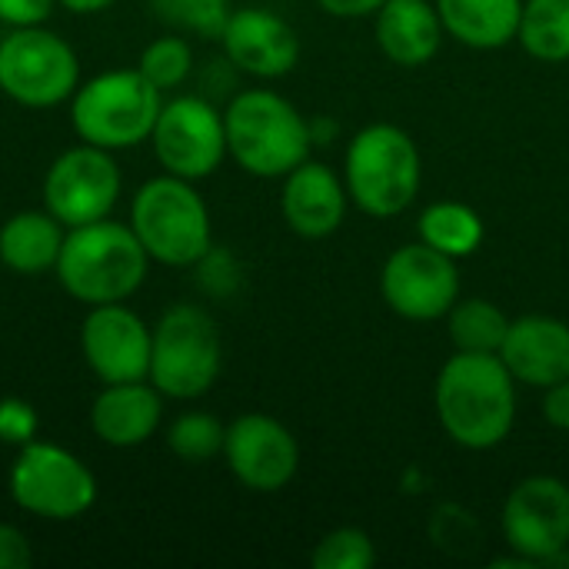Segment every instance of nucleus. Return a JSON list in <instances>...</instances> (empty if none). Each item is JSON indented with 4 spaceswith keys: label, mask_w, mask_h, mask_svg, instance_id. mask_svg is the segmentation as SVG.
<instances>
[{
    "label": "nucleus",
    "mask_w": 569,
    "mask_h": 569,
    "mask_svg": "<svg viewBox=\"0 0 569 569\" xmlns=\"http://www.w3.org/2000/svg\"><path fill=\"white\" fill-rule=\"evenodd\" d=\"M437 417L463 450L500 447L517 423V380L500 353L457 350L437 377Z\"/></svg>",
    "instance_id": "nucleus-1"
},
{
    "label": "nucleus",
    "mask_w": 569,
    "mask_h": 569,
    "mask_svg": "<svg viewBox=\"0 0 569 569\" xmlns=\"http://www.w3.org/2000/svg\"><path fill=\"white\" fill-rule=\"evenodd\" d=\"M150 257L130 223H117L110 217L70 227L57 257L60 287L87 307L123 303L147 280Z\"/></svg>",
    "instance_id": "nucleus-2"
},
{
    "label": "nucleus",
    "mask_w": 569,
    "mask_h": 569,
    "mask_svg": "<svg viewBox=\"0 0 569 569\" xmlns=\"http://www.w3.org/2000/svg\"><path fill=\"white\" fill-rule=\"evenodd\" d=\"M227 153L250 177L277 180L297 170L313 147L310 120L273 90H243L223 113Z\"/></svg>",
    "instance_id": "nucleus-3"
},
{
    "label": "nucleus",
    "mask_w": 569,
    "mask_h": 569,
    "mask_svg": "<svg viewBox=\"0 0 569 569\" xmlns=\"http://www.w3.org/2000/svg\"><path fill=\"white\" fill-rule=\"evenodd\" d=\"M423 160L407 130L393 123H370L350 140L343 183L367 217H400L417 200Z\"/></svg>",
    "instance_id": "nucleus-4"
},
{
    "label": "nucleus",
    "mask_w": 569,
    "mask_h": 569,
    "mask_svg": "<svg viewBox=\"0 0 569 569\" xmlns=\"http://www.w3.org/2000/svg\"><path fill=\"white\" fill-rule=\"evenodd\" d=\"M130 230L147 257L163 267H197L213 247L210 210L193 180L160 173L150 177L130 203Z\"/></svg>",
    "instance_id": "nucleus-5"
},
{
    "label": "nucleus",
    "mask_w": 569,
    "mask_h": 569,
    "mask_svg": "<svg viewBox=\"0 0 569 569\" xmlns=\"http://www.w3.org/2000/svg\"><path fill=\"white\" fill-rule=\"evenodd\" d=\"M160 107V90L140 70H107L77 87L70 123L83 143L113 153L150 140Z\"/></svg>",
    "instance_id": "nucleus-6"
},
{
    "label": "nucleus",
    "mask_w": 569,
    "mask_h": 569,
    "mask_svg": "<svg viewBox=\"0 0 569 569\" xmlns=\"http://www.w3.org/2000/svg\"><path fill=\"white\" fill-rule=\"evenodd\" d=\"M223 367L217 320L197 303H173L153 327L147 380L170 400H200Z\"/></svg>",
    "instance_id": "nucleus-7"
},
{
    "label": "nucleus",
    "mask_w": 569,
    "mask_h": 569,
    "mask_svg": "<svg viewBox=\"0 0 569 569\" xmlns=\"http://www.w3.org/2000/svg\"><path fill=\"white\" fill-rule=\"evenodd\" d=\"M7 487L23 513L53 523L80 520L97 503V477L90 467L67 447L43 440L17 450Z\"/></svg>",
    "instance_id": "nucleus-8"
},
{
    "label": "nucleus",
    "mask_w": 569,
    "mask_h": 569,
    "mask_svg": "<svg viewBox=\"0 0 569 569\" xmlns=\"http://www.w3.org/2000/svg\"><path fill=\"white\" fill-rule=\"evenodd\" d=\"M80 87L77 50L43 27H13L0 40V90L30 110L70 100Z\"/></svg>",
    "instance_id": "nucleus-9"
},
{
    "label": "nucleus",
    "mask_w": 569,
    "mask_h": 569,
    "mask_svg": "<svg viewBox=\"0 0 569 569\" xmlns=\"http://www.w3.org/2000/svg\"><path fill=\"white\" fill-rule=\"evenodd\" d=\"M150 143L163 173L197 183L210 177L227 157L223 113L203 97H173L160 107Z\"/></svg>",
    "instance_id": "nucleus-10"
},
{
    "label": "nucleus",
    "mask_w": 569,
    "mask_h": 569,
    "mask_svg": "<svg viewBox=\"0 0 569 569\" xmlns=\"http://www.w3.org/2000/svg\"><path fill=\"white\" fill-rule=\"evenodd\" d=\"M380 293L387 307L413 323L440 320L460 300V270L457 260L433 250L430 243L397 247L380 273Z\"/></svg>",
    "instance_id": "nucleus-11"
},
{
    "label": "nucleus",
    "mask_w": 569,
    "mask_h": 569,
    "mask_svg": "<svg viewBox=\"0 0 569 569\" xmlns=\"http://www.w3.org/2000/svg\"><path fill=\"white\" fill-rule=\"evenodd\" d=\"M120 197V167L110 150L80 143L63 150L43 177V207L70 230L110 217Z\"/></svg>",
    "instance_id": "nucleus-12"
},
{
    "label": "nucleus",
    "mask_w": 569,
    "mask_h": 569,
    "mask_svg": "<svg viewBox=\"0 0 569 569\" xmlns=\"http://www.w3.org/2000/svg\"><path fill=\"white\" fill-rule=\"evenodd\" d=\"M500 523L510 550L533 567L563 560L569 547V487L557 477L520 480L503 503Z\"/></svg>",
    "instance_id": "nucleus-13"
},
{
    "label": "nucleus",
    "mask_w": 569,
    "mask_h": 569,
    "mask_svg": "<svg viewBox=\"0 0 569 569\" xmlns=\"http://www.w3.org/2000/svg\"><path fill=\"white\" fill-rule=\"evenodd\" d=\"M223 460L247 490L277 493L297 477L300 447L280 420L267 413H243L227 427Z\"/></svg>",
    "instance_id": "nucleus-14"
},
{
    "label": "nucleus",
    "mask_w": 569,
    "mask_h": 569,
    "mask_svg": "<svg viewBox=\"0 0 569 569\" xmlns=\"http://www.w3.org/2000/svg\"><path fill=\"white\" fill-rule=\"evenodd\" d=\"M150 347L153 327H147L143 317L123 303H100L90 307V313L83 317L80 350L100 383L147 380Z\"/></svg>",
    "instance_id": "nucleus-15"
},
{
    "label": "nucleus",
    "mask_w": 569,
    "mask_h": 569,
    "mask_svg": "<svg viewBox=\"0 0 569 569\" xmlns=\"http://www.w3.org/2000/svg\"><path fill=\"white\" fill-rule=\"evenodd\" d=\"M220 43H223L227 60L237 70L260 77V80L287 77L300 60L297 30L283 17L260 10V7L233 10L220 33Z\"/></svg>",
    "instance_id": "nucleus-16"
},
{
    "label": "nucleus",
    "mask_w": 569,
    "mask_h": 569,
    "mask_svg": "<svg viewBox=\"0 0 569 569\" xmlns=\"http://www.w3.org/2000/svg\"><path fill=\"white\" fill-rule=\"evenodd\" d=\"M500 360L507 363L517 383L537 390L569 380V323L543 313L510 320Z\"/></svg>",
    "instance_id": "nucleus-17"
},
{
    "label": "nucleus",
    "mask_w": 569,
    "mask_h": 569,
    "mask_svg": "<svg viewBox=\"0 0 569 569\" xmlns=\"http://www.w3.org/2000/svg\"><path fill=\"white\" fill-rule=\"evenodd\" d=\"M347 200H350L347 183L327 163L303 160L297 170L283 177L280 210L297 237L323 240L337 233V227L347 217Z\"/></svg>",
    "instance_id": "nucleus-18"
},
{
    "label": "nucleus",
    "mask_w": 569,
    "mask_h": 569,
    "mask_svg": "<svg viewBox=\"0 0 569 569\" xmlns=\"http://www.w3.org/2000/svg\"><path fill=\"white\" fill-rule=\"evenodd\" d=\"M163 417V393L150 380L107 383L90 403V430L100 443L130 450L143 447Z\"/></svg>",
    "instance_id": "nucleus-19"
},
{
    "label": "nucleus",
    "mask_w": 569,
    "mask_h": 569,
    "mask_svg": "<svg viewBox=\"0 0 569 569\" xmlns=\"http://www.w3.org/2000/svg\"><path fill=\"white\" fill-rule=\"evenodd\" d=\"M377 17V43L397 67H423L443 43V20L430 0H383Z\"/></svg>",
    "instance_id": "nucleus-20"
},
{
    "label": "nucleus",
    "mask_w": 569,
    "mask_h": 569,
    "mask_svg": "<svg viewBox=\"0 0 569 569\" xmlns=\"http://www.w3.org/2000/svg\"><path fill=\"white\" fill-rule=\"evenodd\" d=\"M443 30L473 50H500L517 40L523 0H437Z\"/></svg>",
    "instance_id": "nucleus-21"
},
{
    "label": "nucleus",
    "mask_w": 569,
    "mask_h": 569,
    "mask_svg": "<svg viewBox=\"0 0 569 569\" xmlns=\"http://www.w3.org/2000/svg\"><path fill=\"white\" fill-rule=\"evenodd\" d=\"M63 237L50 210H20L0 227V263L20 277H40L57 267Z\"/></svg>",
    "instance_id": "nucleus-22"
},
{
    "label": "nucleus",
    "mask_w": 569,
    "mask_h": 569,
    "mask_svg": "<svg viewBox=\"0 0 569 569\" xmlns=\"http://www.w3.org/2000/svg\"><path fill=\"white\" fill-rule=\"evenodd\" d=\"M420 240L460 260V257H470L483 243V220L467 203L437 200L420 213Z\"/></svg>",
    "instance_id": "nucleus-23"
},
{
    "label": "nucleus",
    "mask_w": 569,
    "mask_h": 569,
    "mask_svg": "<svg viewBox=\"0 0 569 569\" xmlns=\"http://www.w3.org/2000/svg\"><path fill=\"white\" fill-rule=\"evenodd\" d=\"M517 40L543 63L569 60V0H527Z\"/></svg>",
    "instance_id": "nucleus-24"
},
{
    "label": "nucleus",
    "mask_w": 569,
    "mask_h": 569,
    "mask_svg": "<svg viewBox=\"0 0 569 569\" xmlns=\"http://www.w3.org/2000/svg\"><path fill=\"white\" fill-rule=\"evenodd\" d=\"M450 317V340L457 350L467 353H500L507 330H510V317L483 300V297H470V300H457Z\"/></svg>",
    "instance_id": "nucleus-25"
},
{
    "label": "nucleus",
    "mask_w": 569,
    "mask_h": 569,
    "mask_svg": "<svg viewBox=\"0 0 569 569\" xmlns=\"http://www.w3.org/2000/svg\"><path fill=\"white\" fill-rule=\"evenodd\" d=\"M227 427L210 413H183L167 430V447L183 463H207L223 453Z\"/></svg>",
    "instance_id": "nucleus-26"
},
{
    "label": "nucleus",
    "mask_w": 569,
    "mask_h": 569,
    "mask_svg": "<svg viewBox=\"0 0 569 569\" xmlns=\"http://www.w3.org/2000/svg\"><path fill=\"white\" fill-rule=\"evenodd\" d=\"M153 17L177 27V30H187V33H197V37H207V40H220L227 20H230V0H147Z\"/></svg>",
    "instance_id": "nucleus-27"
},
{
    "label": "nucleus",
    "mask_w": 569,
    "mask_h": 569,
    "mask_svg": "<svg viewBox=\"0 0 569 569\" xmlns=\"http://www.w3.org/2000/svg\"><path fill=\"white\" fill-rule=\"evenodd\" d=\"M137 70L163 93L180 87L193 70V50L183 37H157L143 47Z\"/></svg>",
    "instance_id": "nucleus-28"
},
{
    "label": "nucleus",
    "mask_w": 569,
    "mask_h": 569,
    "mask_svg": "<svg viewBox=\"0 0 569 569\" xmlns=\"http://www.w3.org/2000/svg\"><path fill=\"white\" fill-rule=\"evenodd\" d=\"M310 563L313 569H370L377 563V547L363 530L340 527L313 547Z\"/></svg>",
    "instance_id": "nucleus-29"
},
{
    "label": "nucleus",
    "mask_w": 569,
    "mask_h": 569,
    "mask_svg": "<svg viewBox=\"0 0 569 569\" xmlns=\"http://www.w3.org/2000/svg\"><path fill=\"white\" fill-rule=\"evenodd\" d=\"M37 430H40V417L27 400H20V397L0 400V440L3 443L20 450L30 440H37Z\"/></svg>",
    "instance_id": "nucleus-30"
},
{
    "label": "nucleus",
    "mask_w": 569,
    "mask_h": 569,
    "mask_svg": "<svg viewBox=\"0 0 569 569\" xmlns=\"http://www.w3.org/2000/svg\"><path fill=\"white\" fill-rule=\"evenodd\" d=\"M57 0H0V23L7 27H43Z\"/></svg>",
    "instance_id": "nucleus-31"
},
{
    "label": "nucleus",
    "mask_w": 569,
    "mask_h": 569,
    "mask_svg": "<svg viewBox=\"0 0 569 569\" xmlns=\"http://www.w3.org/2000/svg\"><path fill=\"white\" fill-rule=\"evenodd\" d=\"M33 563L30 553V540L23 537V530L0 523V569H27Z\"/></svg>",
    "instance_id": "nucleus-32"
},
{
    "label": "nucleus",
    "mask_w": 569,
    "mask_h": 569,
    "mask_svg": "<svg viewBox=\"0 0 569 569\" xmlns=\"http://www.w3.org/2000/svg\"><path fill=\"white\" fill-rule=\"evenodd\" d=\"M543 417H547L550 427L569 433V380H560V383L547 387V393H543Z\"/></svg>",
    "instance_id": "nucleus-33"
},
{
    "label": "nucleus",
    "mask_w": 569,
    "mask_h": 569,
    "mask_svg": "<svg viewBox=\"0 0 569 569\" xmlns=\"http://www.w3.org/2000/svg\"><path fill=\"white\" fill-rule=\"evenodd\" d=\"M380 3L383 0H317V7L330 17H370L380 10Z\"/></svg>",
    "instance_id": "nucleus-34"
},
{
    "label": "nucleus",
    "mask_w": 569,
    "mask_h": 569,
    "mask_svg": "<svg viewBox=\"0 0 569 569\" xmlns=\"http://www.w3.org/2000/svg\"><path fill=\"white\" fill-rule=\"evenodd\" d=\"M63 10H70V13H80V17H90V13H100V10H107V7H113L117 0H57Z\"/></svg>",
    "instance_id": "nucleus-35"
}]
</instances>
